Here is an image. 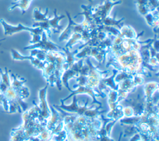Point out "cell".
Instances as JSON below:
<instances>
[{
    "mask_svg": "<svg viewBox=\"0 0 159 141\" xmlns=\"http://www.w3.org/2000/svg\"><path fill=\"white\" fill-rule=\"evenodd\" d=\"M48 84H47L44 88L42 89H40L39 92V99L41 103V107H42V115H43V117H48L50 114V111L48 110V107L47 106V102L46 101V94H47V90L48 88Z\"/></svg>",
    "mask_w": 159,
    "mask_h": 141,
    "instance_id": "7",
    "label": "cell"
},
{
    "mask_svg": "<svg viewBox=\"0 0 159 141\" xmlns=\"http://www.w3.org/2000/svg\"><path fill=\"white\" fill-rule=\"evenodd\" d=\"M120 35L124 39H139L140 36L144 33L143 31L137 34L135 30L131 26L128 25H123L119 29Z\"/></svg>",
    "mask_w": 159,
    "mask_h": 141,
    "instance_id": "6",
    "label": "cell"
},
{
    "mask_svg": "<svg viewBox=\"0 0 159 141\" xmlns=\"http://www.w3.org/2000/svg\"><path fill=\"white\" fill-rule=\"evenodd\" d=\"M2 96L9 101L16 100V99L19 97L17 89H14L11 86L7 89V90L2 94Z\"/></svg>",
    "mask_w": 159,
    "mask_h": 141,
    "instance_id": "14",
    "label": "cell"
},
{
    "mask_svg": "<svg viewBox=\"0 0 159 141\" xmlns=\"http://www.w3.org/2000/svg\"><path fill=\"white\" fill-rule=\"evenodd\" d=\"M124 20V18H122L120 19H116V16L114 17H111L110 16L106 17L102 22L101 25H104L107 26H112L117 27V29H120V28L123 25L122 22Z\"/></svg>",
    "mask_w": 159,
    "mask_h": 141,
    "instance_id": "10",
    "label": "cell"
},
{
    "mask_svg": "<svg viewBox=\"0 0 159 141\" xmlns=\"http://www.w3.org/2000/svg\"><path fill=\"white\" fill-rule=\"evenodd\" d=\"M11 55L13 60H29L31 61L34 57H32L30 55H24L20 53L18 51H17L15 49H11Z\"/></svg>",
    "mask_w": 159,
    "mask_h": 141,
    "instance_id": "17",
    "label": "cell"
},
{
    "mask_svg": "<svg viewBox=\"0 0 159 141\" xmlns=\"http://www.w3.org/2000/svg\"><path fill=\"white\" fill-rule=\"evenodd\" d=\"M31 1L32 0H17L12 3L11 6L9 7V10L12 11L16 7H19L22 11V14H24L29 9Z\"/></svg>",
    "mask_w": 159,
    "mask_h": 141,
    "instance_id": "11",
    "label": "cell"
},
{
    "mask_svg": "<svg viewBox=\"0 0 159 141\" xmlns=\"http://www.w3.org/2000/svg\"><path fill=\"white\" fill-rule=\"evenodd\" d=\"M12 78V81H11V86L13 87L14 89H18L19 88H20L21 87H22L24 86V83L26 81L25 80H24L23 78L20 80L13 73H11V76H10Z\"/></svg>",
    "mask_w": 159,
    "mask_h": 141,
    "instance_id": "15",
    "label": "cell"
},
{
    "mask_svg": "<svg viewBox=\"0 0 159 141\" xmlns=\"http://www.w3.org/2000/svg\"><path fill=\"white\" fill-rule=\"evenodd\" d=\"M25 50H32V49H40L46 52H55V51H60V50H62L63 48L58 46L57 44L53 43L51 40L48 39V37L47 33L45 31H43L42 33V38L41 40L34 44H30L28 46H26L24 48Z\"/></svg>",
    "mask_w": 159,
    "mask_h": 141,
    "instance_id": "4",
    "label": "cell"
},
{
    "mask_svg": "<svg viewBox=\"0 0 159 141\" xmlns=\"http://www.w3.org/2000/svg\"><path fill=\"white\" fill-rule=\"evenodd\" d=\"M14 1H15V2H16V1H17V0H14Z\"/></svg>",
    "mask_w": 159,
    "mask_h": 141,
    "instance_id": "22",
    "label": "cell"
},
{
    "mask_svg": "<svg viewBox=\"0 0 159 141\" xmlns=\"http://www.w3.org/2000/svg\"><path fill=\"white\" fill-rule=\"evenodd\" d=\"M158 84L157 82L151 81L145 84V85L144 86V93L147 102L148 103L149 102H151L152 96L155 92L158 90Z\"/></svg>",
    "mask_w": 159,
    "mask_h": 141,
    "instance_id": "8",
    "label": "cell"
},
{
    "mask_svg": "<svg viewBox=\"0 0 159 141\" xmlns=\"http://www.w3.org/2000/svg\"><path fill=\"white\" fill-rule=\"evenodd\" d=\"M0 23L4 28V34L6 35H11L21 31H28L31 34H42L43 30L40 27H30L19 23L17 25H12L7 23L4 19H0Z\"/></svg>",
    "mask_w": 159,
    "mask_h": 141,
    "instance_id": "3",
    "label": "cell"
},
{
    "mask_svg": "<svg viewBox=\"0 0 159 141\" xmlns=\"http://www.w3.org/2000/svg\"><path fill=\"white\" fill-rule=\"evenodd\" d=\"M78 42H81L84 43L83 39V36L81 33H74L73 34L70 39L67 40V42L65 46V48H71L74 45H75L76 43Z\"/></svg>",
    "mask_w": 159,
    "mask_h": 141,
    "instance_id": "12",
    "label": "cell"
},
{
    "mask_svg": "<svg viewBox=\"0 0 159 141\" xmlns=\"http://www.w3.org/2000/svg\"><path fill=\"white\" fill-rule=\"evenodd\" d=\"M88 1H90V2H92L93 0H88Z\"/></svg>",
    "mask_w": 159,
    "mask_h": 141,
    "instance_id": "21",
    "label": "cell"
},
{
    "mask_svg": "<svg viewBox=\"0 0 159 141\" xmlns=\"http://www.w3.org/2000/svg\"><path fill=\"white\" fill-rule=\"evenodd\" d=\"M1 104L4 110L6 112H8L9 107V101L7 99H6L5 98H4L3 96H2V99L1 101Z\"/></svg>",
    "mask_w": 159,
    "mask_h": 141,
    "instance_id": "18",
    "label": "cell"
},
{
    "mask_svg": "<svg viewBox=\"0 0 159 141\" xmlns=\"http://www.w3.org/2000/svg\"><path fill=\"white\" fill-rule=\"evenodd\" d=\"M121 3V0L115 1L106 0L102 4L93 7V17L96 25L98 26L101 25L104 19L109 16L113 7Z\"/></svg>",
    "mask_w": 159,
    "mask_h": 141,
    "instance_id": "1",
    "label": "cell"
},
{
    "mask_svg": "<svg viewBox=\"0 0 159 141\" xmlns=\"http://www.w3.org/2000/svg\"><path fill=\"white\" fill-rule=\"evenodd\" d=\"M2 96L1 97H0V104H1V101H2Z\"/></svg>",
    "mask_w": 159,
    "mask_h": 141,
    "instance_id": "20",
    "label": "cell"
},
{
    "mask_svg": "<svg viewBox=\"0 0 159 141\" xmlns=\"http://www.w3.org/2000/svg\"><path fill=\"white\" fill-rule=\"evenodd\" d=\"M79 73L78 72H76V71H75L74 70H73L71 68H69L66 70H65L61 77V81L63 82V83L64 84V85L66 87V88L70 91L71 92V89L70 88L69 86H68V80L71 78H75V77H77L78 76Z\"/></svg>",
    "mask_w": 159,
    "mask_h": 141,
    "instance_id": "9",
    "label": "cell"
},
{
    "mask_svg": "<svg viewBox=\"0 0 159 141\" xmlns=\"http://www.w3.org/2000/svg\"><path fill=\"white\" fill-rule=\"evenodd\" d=\"M6 40V38L1 39H0V42H2V41H4V40Z\"/></svg>",
    "mask_w": 159,
    "mask_h": 141,
    "instance_id": "19",
    "label": "cell"
},
{
    "mask_svg": "<svg viewBox=\"0 0 159 141\" xmlns=\"http://www.w3.org/2000/svg\"><path fill=\"white\" fill-rule=\"evenodd\" d=\"M53 17L50 18L48 17L47 22L49 25V27L51 29V31L53 33H60L63 30V25H61L59 24V22L65 17V16L64 14H61L58 16L57 14V11L55 9L53 11Z\"/></svg>",
    "mask_w": 159,
    "mask_h": 141,
    "instance_id": "5",
    "label": "cell"
},
{
    "mask_svg": "<svg viewBox=\"0 0 159 141\" xmlns=\"http://www.w3.org/2000/svg\"><path fill=\"white\" fill-rule=\"evenodd\" d=\"M0 80L7 86L10 87L11 86V76L9 75L8 70L6 68H4V71L0 68Z\"/></svg>",
    "mask_w": 159,
    "mask_h": 141,
    "instance_id": "16",
    "label": "cell"
},
{
    "mask_svg": "<svg viewBox=\"0 0 159 141\" xmlns=\"http://www.w3.org/2000/svg\"><path fill=\"white\" fill-rule=\"evenodd\" d=\"M48 8L45 9V12L42 13L40 8H35L33 11V19L35 22H43L47 20L49 17H48Z\"/></svg>",
    "mask_w": 159,
    "mask_h": 141,
    "instance_id": "13",
    "label": "cell"
},
{
    "mask_svg": "<svg viewBox=\"0 0 159 141\" xmlns=\"http://www.w3.org/2000/svg\"><path fill=\"white\" fill-rule=\"evenodd\" d=\"M68 19V23L66 28L62 30L59 37L58 40L63 42L68 40L71 35L74 33H82L85 29L84 25L82 22L80 24H77L72 19L70 14L68 11H65Z\"/></svg>",
    "mask_w": 159,
    "mask_h": 141,
    "instance_id": "2",
    "label": "cell"
}]
</instances>
